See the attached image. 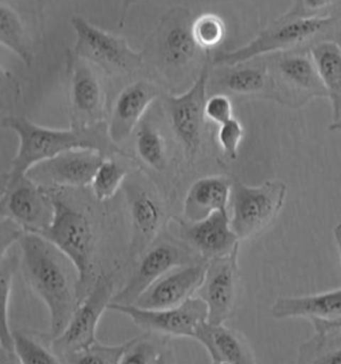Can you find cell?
Wrapping results in <instances>:
<instances>
[{
  "instance_id": "9c48e42d",
  "label": "cell",
  "mask_w": 341,
  "mask_h": 364,
  "mask_svg": "<svg viewBox=\"0 0 341 364\" xmlns=\"http://www.w3.org/2000/svg\"><path fill=\"white\" fill-rule=\"evenodd\" d=\"M207 262L191 247L178 237L161 236L139 257L138 267L126 286L114 295L111 303L132 306L156 280L168 274L173 268Z\"/></svg>"
},
{
  "instance_id": "4316f807",
  "label": "cell",
  "mask_w": 341,
  "mask_h": 364,
  "mask_svg": "<svg viewBox=\"0 0 341 364\" xmlns=\"http://www.w3.org/2000/svg\"><path fill=\"white\" fill-rule=\"evenodd\" d=\"M0 43L16 55L27 67L33 63L28 35L18 11L6 3L0 4Z\"/></svg>"
},
{
  "instance_id": "f1b7e54d",
  "label": "cell",
  "mask_w": 341,
  "mask_h": 364,
  "mask_svg": "<svg viewBox=\"0 0 341 364\" xmlns=\"http://www.w3.org/2000/svg\"><path fill=\"white\" fill-rule=\"evenodd\" d=\"M135 146L140 161L155 171L167 167V146L161 132L148 119H143L136 129Z\"/></svg>"
},
{
  "instance_id": "1f68e13d",
  "label": "cell",
  "mask_w": 341,
  "mask_h": 364,
  "mask_svg": "<svg viewBox=\"0 0 341 364\" xmlns=\"http://www.w3.org/2000/svg\"><path fill=\"white\" fill-rule=\"evenodd\" d=\"M21 264V257L4 252L1 254L0 262V283H1V299H3V328L0 336V346L1 347H13L12 341V331L9 324V304H10L11 289H12V279L18 266Z\"/></svg>"
},
{
  "instance_id": "4fadbf2b",
  "label": "cell",
  "mask_w": 341,
  "mask_h": 364,
  "mask_svg": "<svg viewBox=\"0 0 341 364\" xmlns=\"http://www.w3.org/2000/svg\"><path fill=\"white\" fill-rule=\"evenodd\" d=\"M114 295L115 280L112 274H100L94 287L80 301L65 330L53 338L55 350L64 356L65 353H74L97 342V324L104 311L108 310Z\"/></svg>"
},
{
  "instance_id": "f35d334b",
  "label": "cell",
  "mask_w": 341,
  "mask_h": 364,
  "mask_svg": "<svg viewBox=\"0 0 341 364\" xmlns=\"http://www.w3.org/2000/svg\"><path fill=\"white\" fill-rule=\"evenodd\" d=\"M3 1H6V0H3ZM6 4H9L11 7H13V6L24 7V9H28L31 12L40 11V9H42V0H10Z\"/></svg>"
},
{
  "instance_id": "d590c367",
  "label": "cell",
  "mask_w": 341,
  "mask_h": 364,
  "mask_svg": "<svg viewBox=\"0 0 341 364\" xmlns=\"http://www.w3.org/2000/svg\"><path fill=\"white\" fill-rule=\"evenodd\" d=\"M244 136V129L242 123L236 118L228 120L222 126H219V132H217V140L219 144L223 150V154L231 161H234L237 158V152L240 143Z\"/></svg>"
},
{
  "instance_id": "f546056e",
  "label": "cell",
  "mask_w": 341,
  "mask_h": 364,
  "mask_svg": "<svg viewBox=\"0 0 341 364\" xmlns=\"http://www.w3.org/2000/svg\"><path fill=\"white\" fill-rule=\"evenodd\" d=\"M128 168L115 156L106 158L91 183L92 193L99 202L112 199L127 181Z\"/></svg>"
},
{
  "instance_id": "60d3db41",
  "label": "cell",
  "mask_w": 341,
  "mask_h": 364,
  "mask_svg": "<svg viewBox=\"0 0 341 364\" xmlns=\"http://www.w3.org/2000/svg\"><path fill=\"white\" fill-rule=\"evenodd\" d=\"M315 331H327L332 328H341V321H312Z\"/></svg>"
},
{
  "instance_id": "ab89813d",
  "label": "cell",
  "mask_w": 341,
  "mask_h": 364,
  "mask_svg": "<svg viewBox=\"0 0 341 364\" xmlns=\"http://www.w3.org/2000/svg\"><path fill=\"white\" fill-rule=\"evenodd\" d=\"M155 364H176V356L170 346H167Z\"/></svg>"
},
{
  "instance_id": "836d02e7",
  "label": "cell",
  "mask_w": 341,
  "mask_h": 364,
  "mask_svg": "<svg viewBox=\"0 0 341 364\" xmlns=\"http://www.w3.org/2000/svg\"><path fill=\"white\" fill-rule=\"evenodd\" d=\"M124 351L126 344L104 346L96 342L82 350L65 353L63 358L67 364H119Z\"/></svg>"
},
{
  "instance_id": "7402d4cb",
  "label": "cell",
  "mask_w": 341,
  "mask_h": 364,
  "mask_svg": "<svg viewBox=\"0 0 341 364\" xmlns=\"http://www.w3.org/2000/svg\"><path fill=\"white\" fill-rule=\"evenodd\" d=\"M195 341L210 353L212 363L257 364L244 335L223 324L204 321L196 330Z\"/></svg>"
},
{
  "instance_id": "e0dca14e",
  "label": "cell",
  "mask_w": 341,
  "mask_h": 364,
  "mask_svg": "<svg viewBox=\"0 0 341 364\" xmlns=\"http://www.w3.org/2000/svg\"><path fill=\"white\" fill-rule=\"evenodd\" d=\"M124 193L132 227L131 257H140L160 235L164 208L156 193L138 179L126 181Z\"/></svg>"
},
{
  "instance_id": "d4e9b609",
  "label": "cell",
  "mask_w": 341,
  "mask_h": 364,
  "mask_svg": "<svg viewBox=\"0 0 341 364\" xmlns=\"http://www.w3.org/2000/svg\"><path fill=\"white\" fill-rule=\"evenodd\" d=\"M310 55L332 106V123L341 119V42L321 41L310 47Z\"/></svg>"
},
{
  "instance_id": "ba28073f",
  "label": "cell",
  "mask_w": 341,
  "mask_h": 364,
  "mask_svg": "<svg viewBox=\"0 0 341 364\" xmlns=\"http://www.w3.org/2000/svg\"><path fill=\"white\" fill-rule=\"evenodd\" d=\"M272 82V100L289 108L304 107L312 99L328 97L309 50L263 56Z\"/></svg>"
},
{
  "instance_id": "e575fe53",
  "label": "cell",
  "mask_w": 341,
  "mask_h": 364,
  "mask_svg": "<svg viewBox=\"0 0 341 364\" xmlns=\"http://www.w3.org/2000/svg\"><path fill=\"white\" fill-rule=\"evenodd\" d=\"M341 14V0H295L286 12L288 16L323 18Z\"/></svg>"
},
{
  "instance_id": "cb8c5ba5",
  "label": "cell",
  "mask_w": 341,
  "mask_h": 364,
  "mask_svg": "<svg viewBox=\"0 0 341 364\" xmlns=\"http://www.w3.org/2000/svg\"><path fill=\"white\" fill-rule=\"evenodd\" d=\"M232 193V181L225 176H205L192 184L183 204L185 222H199L228 210Z\"/></svg>"
},
{
  "instance_id": "7c38bea8",
  "label": "cell",
  "mask_w": 341,
  "mask_h": 364,
  "mask_svg": "<svg viewBox=\"0 0 341 364\" xmlns=\"http://www.w3.org/2000/svg\"><path fill=\"white\" fill-rule=\"evenodd\" d=\"M68 112L71 127H88L104 122L106 88L95 65L68 53Z\"/></svg>"
},
{
  "instance_id": "44dd1931",
  "label": "cell",
  "mask_w": 341,
  "mask_h": 364,
  "mask_svg": "<svg viewBox=\"0 0 341 364\" xmlns=\"http://www.w3.org/2000/svg\"><path fill=\"white\" fill-rule=\"evenodd\" d=\"M216 68L217 71L210 77V83L223 91L222 94L228 92L272 100V82L264 58H257L256 62L249 60L234 65H217Z\"/></svg>"
},
{
  "instance_id": "6da1fadb",
  "label": "cell",
  "mask_w": 341,
  "mask_h": 364,
  "mask_svg": "<svg viewBox=\"0 0 341 364\" xmlns=\"http://www.w3.org/2000/svg\"><path fill=\"white\" fill-rule=\"evenodd\" d=\"M19 246L24 278L48 309L50 335L53 339L65 330L80 304L77 268L70 257L39 234L26 232Z\"/></svg>"
},
{
  "instance_id": "d6a6232c",
  "label": "cell",
  "mask_w": 341,
  "mask_h": 364,
  "mask_svg": "<svg viewBox=\"0 0 341 364\" xmlns=\"http://www.w3.org/2000/svg\"><path fill=\"white\" fill-rule=\"evenodd\" d=\"M225 31L227 27L223 19L212 12L199 15L192 23V33L195 41L207 53H212L213 48L223 42Z\"/></svg>"
},
{
  "instance_id": "8992f818",
  "label": "cell",
  "mask_w": 341,
  "mask_h": 364,
  "mask_svg": "<svg viewBox=\"0 0 341 364\" xmlns=\"http://www.w3.org/2000/svg\"><path fill=\"white\" fill-rule=\"evenodd\" d=\"M76 41L71 54L95 65L99 71L111 77L138 74L144 67L143 53H136L127 41L94 26L85 18H71Z\"/></svg>"
},
{
  "instance_id": "5b68a950",
  "label": "cell",
  "mask_w": 341,
  "mask_h": 364,
  "mask_svg": "<svg viewBox=\"0 0 341 364\" xmlns=\"http://www.w3.org/2000/svg\"><path fill=\"white\" fill-rule=\"evenodd\" d=\"M47 190L55 204V219L42 236L70 257L77 268L79 298L82 301L100 275H96L95 227L90 215L63 198L58 188Z\"/></svg>"
},
{
  "instance_id": "ffe728a7",
  "label": "cell",
  "mask_w": 341,
  "mask_h": 364,
  "mask_svg": "<svg viewBox=\"0 0 341 364\" xmlns=\"http://www.w3.org/2000/svg\"><path fill=\"white\" fill-rule=\"evenodd\" d=\"M161 97L163 91L159 85L144 79L124 87L117 95L108 122L111 140L119 144L131 136L149 106Z\"/></svg>"
},
{
  "instance_id": "3957f363",
  "label": "cell",
  "mask_w": 341,
  "mask_h": 364,
  "mask_svg": "<svg viewBox=\"0 0 341 364\" xmlns=\"http://www.w3.org/2000/svg\"><path fill=\"white\" fill-rule=\"evenodd\" d=\"M192 23L187 9H172L160 19L143 50L144 65L172 90L190 88L211 59V53L196 43Z\"/></svg>"
},
{
  "instance_id": "9a60e30c",
  "label": "cell",
  "mask_w": 341,
  "mask_h": 364,
  "mask_svg": "<svg viewBox=\"0 0 341 364\" xmlns=\"http://www.w3.org/2000/svg\"><path fill=\"white\" fill-rule=\"evenodd\" d=\"M239 247L228 255L208 262L197 298L208 309V321L223 324L234 315L239 299Z\"/></svg>"
},
{
  "instance_id": "7bdbcfd3",
  "label": "cell",
  "mask_w": 341,
  "mask_h": 364,
  "mask_svg": "<svg viewBox=\"0 0 341 364\" xmlns=\"http://www.w3.org/2000/svg\"><path fill=\"white\" fill-rule=\"evenodd\" d=\"M333 237H335V243H336V247H337V252H339L341 262V223H339V225L333 228Z\"/></svg>"
},
{
  "instance_id": "b9f144b4",
  "label": "cell",
  "mask_w": 341,
  "mask_h": 364,
  "mask_svg": "<svg viewBox=\"0 0 341 364\" xmlns=\"http://www.w3.org/2000/svg\"><path fill=\"white\" fill-rule=\"evenodd\" d=\"M136 1H138V0H123V4H121V15H120V23H119L120 26H124L128 11H129V9H131Z\"/></svg>"
},
{
  "instance_id": "ac0fdd59",
  "label": "cell",
  "mask_w": 341,
  "mask_h": 364,
  "mask_svg": "<svg viewBox=\"0 0 341 364\" xmlns=\"http://www.w3.org/2000/svg\"><path fill=\"white\" fill-rule=\"evenodd\" d=\"M173 222L181 242L207 262L225 257L239 247L240 240L232 230L228 210L217 211L199 222H185L181 218H175Z\"/></svg>"
},
{
  "instance_id": "484cf974",
  "label": "cell",
  "mask_w": 341,
  "mask_h": 364,
  "mask_svg": "<svg viewBox=\"0 0 341 364\" xmlns=\"http://www.w3.org/2000/svg\"><path fill=\"white\" fill-rule=\"evenodd\" d=\"M13 350L23 364H67L63 356L55 350L53 338L35 332L12 331Z\"/></svg>"
},
{
  "instance_id": "30bf717a",
  "label": "cell",
  "mask_w": 341,
  "mask_h": 364,
  "mask_svg": "<svg viewBox=\"0 0 341 364\" xmlns=\"http://www.w3.org/2000/svg\"><path fill=\"white\" fill-rule=\"evenodd\" d=\"M0 207L1 218L15 222L24 232L42 235L55 219V204L48 190L28 175H4Z\"/></svg>"
},
{
  "instance_id": "8d00e7d4",
  "label": "cell",
  "mask_w": 341,
  "mask_h": 364,
  "mask_svg": "<svg viewBox=\"0 0 341 364\" xmlns=\"http://www.w3.org/2000/svg\"><path fill=\"white\" fill-rule=\"evenodd\" d=\"M205 118L217 126H222L234 118L232 102L225 94H215L205 102Z\"/></svg>"
},
{
  "instance_id": "603a6c76",
  "label": "cell",
  "mask_w": 341,
  "mask_h": 364,
  "mask_svg": "<svg viewBox=\"0 0 341 364\" xmlns=\"http://www.w3.org/2000/svg\"><path fill=\"white\" fill-rule=\"evenodd\" d=\"M275 319L303 318L310 321H341V289L304 296H284L274 303Z\"/></svg>"
},
{
  "instance_id": "f6af8a7d",
  "label": "cell",
  "mask_w": 341,
  "mask_h": 364,
  "mask_svg": "<svg viewBox=\"0 0 341 364\" xmlns=\"http://www.w3.org/2000/svg\"><path fill=\"white\" fill-rule=\"evenodd\" d=\"M212 364H219V363H212Z\"/></svg>"
},
{
  "instance_id": "2e32d148",
  "label": "cell",
  "mask_w": 341,
  "mask_h": 364,
  "mask_svg": "<svg viewBox=\"0 0 341 364\" xmlns=\"http://www.w3.org/2000/svg\"><path fill=\"white\" fill-rule=\"evenodd\" d=\"M106 158L94 150L68 151L36 164L27 175L45 188H83L91 186Z\"/></svg>"
},
{
  "instance_id": "ee69618b",
  "label": "cell",
  "mask_w": 341,
  "mask_h": 364,
  "mask_svg": "<svg viewBox=\"0 0 341 364\" xmlns=\"http://www.w3.org/2000/svg\"><path fill=\"white\" fill-rule=\"evenodd\" d=\"M330 131H333V132H339L341 131V119L340 120H337V122H335V123H330Z\"/></svg>"
},
{
  "instance_id": "5bb4252c",
  "label": "cell",
  "mask_w": 341,
  "mask_h": 364,
  "mask_svg": "<svg viewBox=\"0 0 341 364\" xmlns=\"http://www.w3.org/2000/svg\"><path fill=\"white\" fill-rule=\"evenodd\" d=\"M108 310L124 314L138 327L160 336H178L195 339L199 326L208 321V309L204 300L195 296L179 307L167 310H146L136 306L111 303Z\"/></svg>"
},
{
  "instance_id": "8fae6325",
  "label": "cell",
  "mask_w": 341,
  "mask_h": 364,
  "mask_svg": "<svg viewBox=\"0 0 341 364\" xmlns=\"http://www.w3.org/2000/svg\"><path fill=\"white\" fill-rule=\"evenodd\" d=\"M211 59L202 74L183 94L163 95V106L170 120V129L188 159L196 158L202 149L205 126V102L211 77Z\"/></svg>"
},
{
  "instance_id": "277c9868",
  "label": "cell",
  "mask_w": 341,
  "mask_h": 364,
  "mask_svg": "<svg viewBox=\"0 0 341 364\" xmlns=\"http://www.w3.org/2000/svg\"><path fill=\"white\" fill-rule=\"evenodd\" d=\"M327 39L341 42V14L323 18H300L284 14L249 43L231 51L211 53V65H234L276 53L310 50L312 46Z\"/></svg>"
},
{
  "instance_id": "74e56055",
  "label": "cell",
  "mask_w": 341,
  "mask_h": 364,
  "mask_svg": "<svg viewBox=\"0 0 341 364\" xmlns=\"http://www.w3.org/2000/svg\"><path fill=\"white\" fill-rule=\"evenodd\" d=\"M0 364H23L19 356L15 353L13 347L0 346Z\"/></svg>"
},
{
  "instance_id": "52a82bcc",
  "label": "cell",
  "mask_w": 341,
  "mask_h": 364,
  "mask_svg": "<svg viewBox=\"0 0 341 364\" xmlns=\"http://www.w3.org/2000/svg\"><path fill=\"white\" fill-rule=\"evenodd\" d=\"M287 196V184L268 181L260 186L232 182L231 225L239 240H249L264 234L276 222Z\"/></svg>"
},
{
  "instance_id": "7a4b0ae2",
  "label": "cell",
  "mask_w": 341,
  "mask_h": 364,
  "mask_svg": "<svg viewBox=\"0 0 341 364\" xmlns=\"http://www.w3.org/2000/svg\"><path fill=\"white\" fill-rule=\"evenodd\" d=\"M1 127L13 131L19 139L18 152L11 161V175H27L36 164L68 151L94 150L107 158H129L109 138L106 122L88 127L58 129L39 126L26 117H7L1 120Z\"/></svg>"
},
{
  "instance_id": "d6986e66",
  "label": "cell",
  "mask_w": 341,
  "mask_h": 364,
  "mask_svg": "<svg viewBox=\"0 0 341 364\" xmlns=\"http://www.w3.org/2000/svg\"><path fill=\"white\" fill-rule=\"evenodd\" d=\"M208 262L173 268L143 292L135 304L146 310H167L179 307L197 295Z\"/></svg>"
},
{
  "instance_id": "4dcf8cb0",
  "label": "cell",
  "mask_w": 341,
  "mask_h": 364,
  "mask_svg": "<svg viewBox=\"0 0 341 364\" xmlns=\"http://www.w3.org/2000/svg\"><path fill=\"white\" fill-rule=\"evenodd\" d=\"M167 346L170 344L166 336L147 332L126 343V351L119 364H155Z\"/></svg>"
},
{
  "instance_id": "83f0119b",
  "label": "cell",
  "mask_w": 341,
  "mask_h": 364,
  "mask_svg": "<svg viewBox=\"0 0 341 364\" xmlns=\"http://www.w3.org/2000/svg\"><path fill=\"white\" fill-rule=\"evenodd\" d=\"M298 364H341V328L316 332L303 343Z\"/></svg>"
}]
</instances>
